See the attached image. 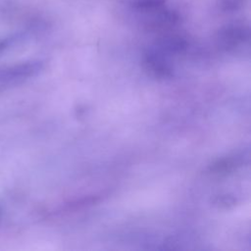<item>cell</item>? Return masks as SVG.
I'll list each match as a JSON object with an SVG mask.
<instances>
[{
    "instance_id": "1",
    "label": "cell",
    "mask_w": 251,
    "mask_h": 251,
    "mask_svg": "<svg viewBox=\"0 0 251 251\" xmlns=\"http://www.w3.org/2000/svg\"><path fill=\"white\" fill-rule=\"evenodd\" d=\"M166 0H132L131 8L134 11L145 14H154L163 11Z\"/></svg>"
},
{
    "instance_id": "2",
    "label": "cell",
    "mask_w": 251,
    "mask_h": 251,
    "mask_svg": "<svg viewBox=\"0 0 251 251\" xmlns=\"http://www.w3.org/2000/svg\"><path fill=\"white\" fill-rule=\"evenodd\" d=\"M246 0H217V7L225 13H231L243 8Z\"/></svg>"
}]
</instances>
